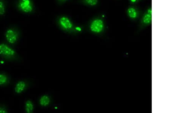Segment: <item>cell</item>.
Instances as JSON below:
<instances>
[{
	"label": "cell",
	"mask_w": 172,
	"mask_h": 113,
	"mask_svg": "<svg viewBox=\"0 0 172 113\" xmlns=\"http://www.w3.org/2000/svg\"><path fill=\"white\" fill-rule=\"evenodd\" d=\"M50 102V97L48 95H45L41 97L40 100V105L43 107L47 106Z\"/></svg>",
	"instance_id": "7"
},
{
	"label": "cell",
	"mask_w": 172,
	"mask_h": 113,
	"mask_svg": "<svg viewBox=\"0 0 172 113\" xmlns=\"http://www.w3.org/2000/svg\"><path fill=\"white\" fill-rule=\"evenodd\" d=\"M16 51L11 48L4 44H0V54L7 57L14 56Z\"/></svg>",
	"instance_id": "4"
},
{
	"label": "cell",
	"mask_w": 172,
	"mask_h": 113,
	"mask_svg": "<svg viewBox=\"0 0 172 113\" xmlns=\"http://www.w3.org/2000/svg\"><path fill=\"white\" fill-rule=\"evenodd\" d=\"M5 36L7 41L11 44L15 43L17 41L18 37L17 32L11 29L6 31Z\"/></svg>",
	"instance_id": "5"
},
{
	"label": "cell",
	"mask_w": 172,
	"mask_h": 113,
	"mask_svg": "<svg viewBox=\"0 0 172 113\" xmlns=\"http://www.w3.org/2000/svg\"><path fill=\"white\" fill-rule=\"evenodd\" d=\"M18 6L22 12L26 13L32 12L33 9V6L31 0H20Z\"/></svg>",
	"instance_id": "3"
},
{
	"label": "cell",
	"mask_w": 172,
	"mask_h": 113,
	"mask_svg": "<svg viewBox=\"0 0 172 113\" xmlns=\"http://www.w3.org/2000/svg\"><path fill=\"white\" fill-rule=\"evenodd\" d=\"M26 87V84L24 81H20L16 84L15 90L17 93L20 94L25 90Z\"/></svg>",
	"instance_id": "6"
},
{
	"label": "cell",
	"mask_w": 172,
	"mask_h": 113,
	"mask_svg": "<svg viewBox=\"0 0 172 113\" xmlns=\"http://www.w3.org/2000/svg\"><path fill=\"white\" fill-rule=\"evenodd\" d=\"M142 21L145 24L149 25L151 24L152 21V14L147 12L144 15Z\"/></svg>",
	"instance_id": "10"
},
{
	"label": "cell",
	"mask_w": 172,
	"mask_h": 113,
	"mask_svg": "<svg viewBox=\"0 0 172 113\" xmlns=\"http://www.w3.org/2000/svg\"><path fill=\"white\" fill-rule=\"evenodd\" d=\"M34 109V105L31 100H28L25 103V110L27 113L33 112Z\"/></svg>",
	"instance_id": "8"
},
{
	"label": "cell",
	"mask_w": 172,
	"mask_h": 113,
	"mask_svg": "<svg viewBox=\"0 0 172 113\" xmlns=\"http://www.w3.org/2000/svg\"><path fill=\"white\" fill-rule=\"evenodd\" d=\"M83 2L89 6H94L98 3V0H82Z\"/></svg>",
	"instance_id": "11"
},
{
	"label": "cell",
	"mask_w": 172,
	"mask_h": 113,
	"mask_svg": "<svg viewBox=\"0 0 172 113\" xmlns=\"http://www.w3.org/2000/svg\"><path fill=\"white\" fill-rule=\"evenodd\" d=\"M7 78L6 75L0 74V85H4L7 82Z\"/></svg>",
	"instance_id": "12"
},
{
	"label": "cell",
	"mask_w": 172,
	"mask_h": 113,
	"mask_svg": "<svg viewBox=\"0 0 172 113\" xmlns=\"http://www.w3.org/2000/svg\"><path fill=\"white\" fill-rule=\"evenodd\" d=\"M59 3H63V2H66L68 0H57Z\"/></svg>",
	"instance_id": "15"
},
{
	"label": "cell",
	"mask_w": 172,
	"mask_h": 113,
	"mask_svg": "<svg viewBox=\"0 0 172 113\" xmlns=\"http://www.w3.org/2000/svg\"><path fill=\"white\" fill-rule=\"evenodd\" d=\"M127 13L129 17L131 18L135 19L137 17V11L135 8L131 7L127 10Z\"/></svg>",
	"instance_id": "9"
},
{
	"label": "cell",
	"mask_w": 172,
	"mask_h": 113,
	"mask_svg": "<svg viewBox=\"0 0 172 113\" xmlns=\"http://www.w3.org/2000/svg\"><path fill=\"white\" fill-rule=\"evenodd\" d=\"M5 13V6L3 1L0 0V14L4 15Z\"/></svg>",
	"instance_id": "13"
},
{
	"label": "cell",
	"mask_w": 172,
	"mask_h": 113,
	"mask_svg": "<svg viewBox=\"0 0 172 113\" xmlns=\"http://www.w3.org/2000/svg\"><path fill=\"white\" fill-rule=\"evenodd\" d=\"M58 24L63 31L69 33H73L76 31L74 23L70 18L67 16H60L57 19Z\"/></svg>",
	"instance_id": "1"
},
{
	"label": "cell",
	"mask_w": 172,
	"mask_h": 113,
	"mask_svg": "<svg viewBox=\"0 0 172 113\" xmlns=\"http://www.w3.org/2000/svg\"><path fill=\"white\" fill-rule=\"evenodd\" d=\"M104 28V23L102 19H95L91 22L90 29L95 33H100L102 32Z\"/></svg>",
	"instance_id": "2"
},
{
	"label": "cell",
	"mask_w": 172,
	"mask_h": 113,
	"mask_svg": "<svg viewBox=\"0 0 172 113\" xmlns=\"http://www.w3.org/2000/svg\"><path fill=\"white\" fill-rule=\"evenodd\" d=\"M7 112V110L4 108L0 107V113H6Z\"/></svg>",
	"instance_id": "14"
}]
</instances>
